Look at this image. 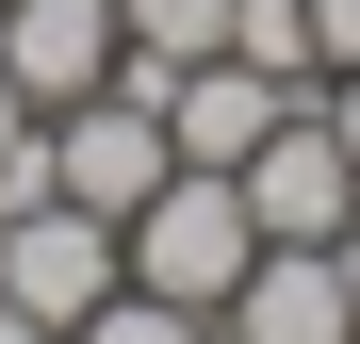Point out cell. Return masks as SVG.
I'll return each instance as SVG.
<instances>
[{"label": "cell", "mask_w": 360, "mask_h": 344, "mask_svg": "<svg viewBox=\"0 0 360 344\" xmlns=\"http://www.w3.org/2000/svg\"><path fill=\"white\" fill-rule=\"evenodd\" d=\"M164 98H131V82H98V98H66L49 115V197H82V213H115L131 229L148 197H164Z\"/></svg>", "instance_id": "cell-2"}, {"label": "cell", "mask_w": 360, "mask_h": 344, "mask_svg": "<svg viewBox=\"0 0 360 344\" xmlns=\"http://www.w3.org/2000/svg\"><path fill=\"white\" fill-rule=\"evenodd\" d=\"M17 197H49V115L17 98V66H0V213Z\"/></svg>", "instance_id": "cell-11"}, {"label": "cell", "mask_w": 360, "mask_h": 344, "mask_svg": "<svg viewBox=\"0 0 360 344\" xmlns=\"http://www.w3.org/2000/svg\"><path fill=\"white\" fill-rule=\"evenodd\" d=\"M328 132H344V164H360V66H344V82H328Z\"/></svg>", "instance_id": "cell-13"}, {"label": "cell", "mask_w": 360, "mask_h": 344, "mask_svg": "<svg viewBox=\"0 0 360 344\" xmlns=\"http://www.w3.org/2000/svg\"><path fill=\"white\" fill-rule=\"evenodd\" d=\"M66 344H213V312H164V295H131V279H115V295H98Z\"/></svg>", "instance_id": "cell-10"}, {"label": "cell", "mask_w": 360, "mask_h": 344, "mask_svg": "<svg viewBox=\"0 0 360 344\" xmlns=\"http://www.w3.org/2000/svg\"><path fill=\"white\" fill-rule=\"evenodd\" d=\"M229 344H360V295H344V262L328 246H262L246 279H229Z\"/></svg>", "instance_id": "cell-6"}, {"label": "cell", "mask_w": 360, "mask_h": 344, "mask_svg": "<svg viewBox=\"0 0 360 344\" xmlns=\"http://www.w3.org/2000/svg\"><path fill=\"white\" fill-rule=\"evenodd\" d=\"M328 262H344V295H360V213H344V229H328Z\"/></svg>", "instance_id": "cell-15"}, {"label": "cell", "mask_w": 360, "mask_h": 344, "mask_svg": "<svg viewBox=\"0 0 360 344\" xmlns=\"http://www.w3.org/2000/svg\"><path fill=\"white\" fill-rule=\"evenodd\" d=\"M246 181V213H262V246H328V229L360 213V164H344V132H328V98H295L278 132L229 164Z\"/></svg>", "instance_id": "cell-4"}, {"label": "cell", "mask_w": 360, "mask_h": 344, "mask_svg": "<svg viewBox=\"0 0 360 344\" xmlns=\"http://www.w3.org/2000/svg\"><path fill=\"white\" fill-rule=\"evenodd\" d=\"M229 49H246L262 82H295V98H328V49H311V0H229Z\"/></svg>", "instance_id": "cell-9"}, {"label": "cell", "mask_w": 360, "mask_h": 344, "mask_svg": "<svg viewBox=\"0 0 360 344\" xmlns=\"http://www.w3.org/2000/svg\"><path fill=\"white\" fill-rule=\"evenodd\" d=\"M115 279H131V246H115V213H82V197H17L0 213V295L17 312H49V328H82Z\"/></svg>", "instance_id": "cell-3"}, {"label": "cell", "mask_w": 360, "mask_h": 344, "mask_svg": "<svg viewBox=\"0 0 360 344\" xmlns=\"http://www.w3.org/2000/svg\"><path fill=\"white\" fill-rule=\"evenodd\" d=\"M213 344H229V328H213Z\"/></svg>", "instance_id": "cell-16"}, {"label": "cell", "mask_w": 360, "mask_h": 344, "mask_svg": "<svg viewBox=\"0 0 360 344\" xmlns=\"http://www.w3.org/2000/svg\"><path fill=\"white\" fill-rule=\"evenodd\" d=\"M311 49H328V82L360 66V0H311Z\"/></svg>", "instance_id": "cell-12"}, {"label": "cell", "mask_w": 360, "mask_h": 344, "mask_svg": "<svg viewBox=\"0 0 360 344\" xmlns=\"http://www.w3.org/2000/svg\"><path fill=\"white\" fill-rule=\"evenodd\" d=\"M115 246H131V295H164V312H229V279L262 262V213H246L229 164H164V197L115 229Z\"/></svg>", "instance_id": "cell-1"}, {"label": "cell", "mask_w": 360, "mask_h": 344, "mask_svg": "<svg viewBox=\"0 0 360 344\" xmlns=\"http://www.w3.org/2000/svg\"><path fill=\"white\" fill-rule=\"evenodd\" d=\"M0 344H66V328H49V312H17V295H0Z\"/></svg>", "instance_id": "cell-14"}, {"label": "cell", "mask_w": 360, "mask_h": 344, "mask_svg": "<svg viewBox=\"0 0 360 344\" xmlns=\"http://www.w3.org/2000/svg\"><path fill=\"white\" fill-rule=\"evenodd\" d=\"M278 115H295V82H262L246 49H197V66L164 82V148H180V164H246Z\"/></svg>", "instance_id": "cell-7"}, {"label": "cell", "mask_w": 360, "mask_h": 344, "mask_svg": "<svg viewBox=\"0 0 360 344\" xmlns=\"http://www.w3.org/2000/svg\"><path fill=\"white\" fill-rule=\"evenodd\" d=\"M115 0H0V66H17V98L33 115H66V98H98L115 82Z\"/></svg>", "instance_id": "cell-5"}, {"label": "cell", "mask_w": 360, "mask_h": 344, "mask_svg": "<svg viewBox=\"0 0 360 344\" xmlns=\"http://www.w3.org/2000/svg\"><path fill=\"white\" fill-rule=\"evenodd\" d=\"M115 33H131V49H115V82H131V98H164L197 49H229V0H115Z\"/></svg>", "instance_id": "cell-8"}]
</instances>
